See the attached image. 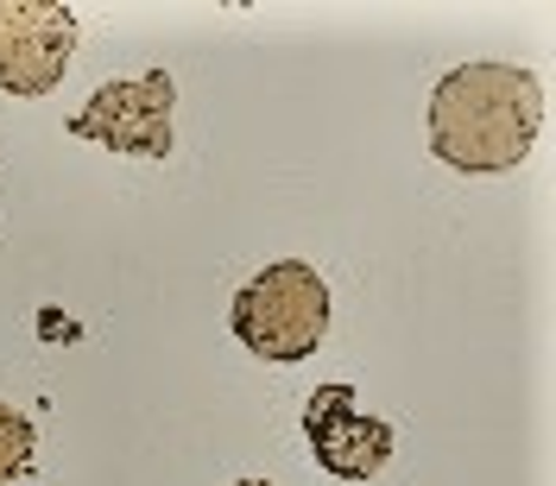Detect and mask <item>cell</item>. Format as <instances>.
Listing matches in <instances>:
<instances>
[{
    "instance_id": "1",
    "label": "cell",
    "mask_w": 556,
    "mask_h": 486,
    "mask_svg": "<svg viewBox=\"0 0 556 486\" xmlns=\"http://www.w3.org/2000/svg\"><path fill=\"white\" fill-rule=\"evenodd\" d=\"M538 127L544 89L513 64H462L430 89V152L462 177H500L525 165Z\"/></svg>"
},
{
    "instance_id": "6",
    "label": "cell",
    "mask_w": 556,
    "mask_h": 486,
    "mask_svg": "<svg viewBox=\"0 0 556 486\" xmlns=\"http://www.w3.org/2000/svg\"><path fill=\"white\" fill-rule=\"evenodd\" d=\"M33 455H38L33 423L13 411V405H0V486H7V481H26V474H33Z\"/></svg>"
},
{
    "instance_id": "2",
    "label": "cell",
    "mask_w": 556,
    "mask_h": 486,
    "mask_svg": "<svg viewBox=\"0 0 556 486\" xmlns=\"http://www.w3.org/2000/svg\"><path fill=\"white\" fill-rule=\"evenodd\" d=\"M235 335L260 360H304L329 335V284L304 259H278L235 291Z\"/></svg>"
},
{
    "instance_id": "3",
    "label": "cell",
    "mask_w": 556,
    "mask_h": 486,
    "mask_svg": "<svg viewBox=\"0 0 556 486\" xmlns=\"http://www.w3.org/2000/svg\"><path fill=\"white\" fill-rule=\"evenodd\" d=\"M172 107H177V82L165 69H146V76L102 82L70 114V133L114 145V152H134V158H165L172 152Z\"/></svg>"
},
{
    "instance_id": "4",
    "label": "cell",
    "mask_w": 556,
    "mask_h": 486,
    "mask_svg": "<svg viewBox=\"0 0 556 486\" xmlns=\"http://www.w3.org/2000/svg\"><path fill=\"white\" fill-rule=\"evenodd\" d=\"M76 13L51 0H0V89L7 95H51L76 57Z\"/></svg>"
},
{
    "instance_id": "7",
    "label": "cell",
    "mask_w": 556,
    "mask_h": 486,
    "mask_svg": "<svg viewBox=\"0 0 556 486\" xmlns=\"http://www.w3.org/2000/svg\"><path fill=\"white\" fill-rule=\"evenodd\" d=\"M235 486H273V481H235Z\"/></svg>"
},
{
    "instance_id": "5",
    "label": "cell",
    "mask_w": 556,
    "mask_h": 486,
    "mask_svg": "<svg viewBox=\"0 0 556 486\" xmlns=\"http://www.w3.org/2000/svg\"><path fill=\"white\" fill-rule=\"evenodd\" d=\"M304 436H311L316 461H323L336 481H374L386 461H392V423L361 411V398H354L348 380L311 392V405H304Z\"/></svg>"
}]
</instances>
